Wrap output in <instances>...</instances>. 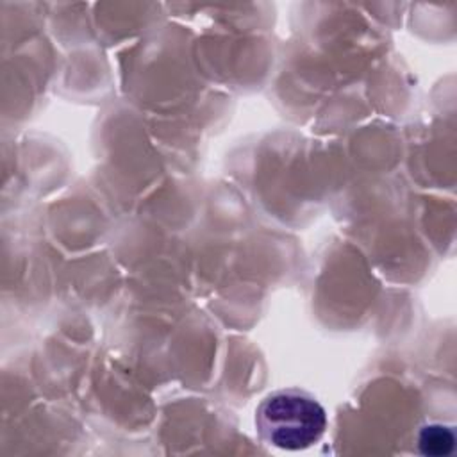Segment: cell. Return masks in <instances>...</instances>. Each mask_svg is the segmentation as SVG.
<instances>
[{
	"label": "cell",
	"mask_w": 457,
	"mask_h": 457,
	"mask_svg": "<svg viewBox=\"0 0 457 457\" xmlns=\"http://www.w3.org/2000/svg\"><path fill=\"white\" fill-rule=\"evenodd\" d=\"M259 437L270 446L298 452L316 445L327 430L325 407L300 387L277 389L255 411Z\"/></svg>",
	"instance_id": "obj_1"
},
{
	"label": "cell",
	"mask_w": 457,
	"mask_h": 457,
	"mask_svg": "<svg viewBox=\"0 0 457 457\" xmlns=\"http://www.w3.org/2000/svg\"><path fill=\"white\" fill-rule=\"evenodd\" d=\"M453 432L439 423L425 425L418 434V446L425 455H448L453 450Z\"/></svg>",
	"instance_id": "obj_2"
}]
</instances>
